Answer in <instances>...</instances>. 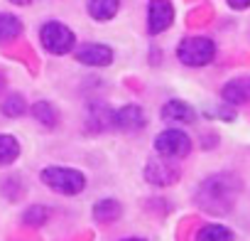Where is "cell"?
Here are the masks:
<instances>
[{
    "mask_svg": "<svg viewBox=\"0 0 250 241\" xmlns=\"http://www.w3.org/2000/svg\"><path fill=\"white\" fill-rule=\"evenodd\" d=\"M42 182L62 194H79L86 187V177L83 172L74 170V168H59V165H49L42 170Z\"/></svg>",
    "mask_w": 250,
    "mask_h": 241,
    "instance_id": "6da1fadb",
    "label": "cell"
},
{
    "mask_svg": "<svg viewBox=\"0 0 250 241\" xmlns=\"http://www.w3.org/2000/svg\"><path fill=\"white\" fill-rule=\"evenodd\" d=\"M40 42H42V47H44L47 52H52V54H66V52L74 49L76 37H74V32H71L64 23L49 20V23H44L42 30H40Z\"/></svg>",
    "mask_w": 250,
    "mask_h": 241,
    "instance_id": "7a4b0ae2",
    "label": "cell"
},
{
    "mask_svg": "<svg viewBox=\"0 0 250 241\" xmlns=\"http://www.w3.org/2000/svg\"><path fill=\"white\" fill-rule=\"evenodd\" d=\"M177 57L187 67H204V64H208L216 57V47H213V42L208 37H187L179 45Z\"/></svg>",
    "mask_w": 250,
    "mask_h": 241,
    "instance_id": "3957f363",
    "label": "cell"
},
{
    "mask_svg": "<svg viewBox=\"0 0 250 241\" xmlns=\"http://www.w3.org/2000/svg\"><path fill=\"white\" fill-rule=\"evenodd\" d=\"M155 150L165 158V160H174V158H184L191 150V141L184 131H162L155 138Z\"/></svg>",
    "mask_w": 250,
    "mask_h": 241,
    "instance_id": "277c9868",
    "label": "cell"
},
{
    "mask_svg": "<svg viewBox=\"0 0 250 241\" xmlns=\"http://www.w3.org/2000/svg\"><path fill=\"white\" fill-rule=\"evenodd\" d=\"M76 59L81 64H88V67H105V64L113 62V49L105 47V45L88 42V45H81L76 49Z\"/></svg>",
    "mask_w": 250,
    "mask_h": 241,
    "instance_id": "5b68a950",
    "label": "cell"
},
{
    "mask_svg": "<svg viewBox=\"0 0 250 241\" xmlns=\"http://www.w3.org/2000/svg\"><path fill=\"white\" fill-rule=\"evenodd\" d=\"M110 126L123 128V131H138L145 126V113L140 106H123L118 111H113V120Z\"/></svg>",
    "mask_w": 250,
    "mask_h": 241,
    "instance_id": "8992f818",
    "label": "cell"
},
{
    "mask_svg": "<svg viewBox=\"0 0 250 241\" xmlns=\"http://www.w3.org/2000/svg\"><path fill=\"white\" fill-rule=\"evenodd\" d=\"M172 23H174V8H172L169 3H162V0H157V3H150L147 27H150V32H152V35L165 32Z\"/></svg>",
    "mask_w": 250,
    "mask_h": 241,
    "instance_id": "52a82bcc",
    "label": "cell"
},
{
    "mask_svg": "<svg viewBox=\"0 0 250 241\" xmlns=\"http://www.w3.org/2000/svg\"><path fill=\"white\" fill-rule=\"evenodd\" d=\"M223 98L228 103H248L250 101V76H238L223 86Z\"/></svg>",
    "mask_w": 250,
    "mask_h": 241,
    "instance_id": "ba28073f",
    "label": "cell"
},
{
    "mask_svg": "<svg viewBox=\"0 0 250 241\" xmlns=\"http://www.w3.org/2000/svg\"><path fill=\"white\" fill-rule=\"evenodd\" d=\"M145 177H147L152 185H172V182L179 177V172H177V168H172V165L157 160V163H150V165H147Z\"/></svg>",
    "mask_w": 250,
    "mask_h": 241,
    "instance_id": "9c48e42d",
    "label": "cell"
},
{
    "mask_svg": "<svg viewBox=\"0 0 250 241\" xmlns=\"http://www.w3.org/2000/svg\"><path fill=\"white\" fill-rule=\"evenodd\" d=\"M162 116L167 120H182V123H191V120L196 118L194 108L184 101H167L165 108H162Z\"/></svg>",
    "mask_w": 250,
    "mask_h": 241,
    "instance_id": "30bf717a",
    "label": "cell"
},
{
    "mask_svg": "<svg viewBox=\"0 0 250 241\" xmlns=\"http://www.w3.org/2000/svg\"><path fill=\"white\" fill-rule=\"evenodd\" d=\"M22 32V23L13 13H0V45L15 40Z\"/></svg>",
    "mask_w": 250,
    "mask_h": 241,
    "instance_id": "8fae6325",
    "label": "cell"
},
{
    "mask_svg": "<svg viewBox=\"0 0 250 241\" xmlns=\"http://www.w3.org/2000/svg\"><path fill=\"white\" fill-rule=\"evenodd\" d=\"M20 155V143L13 136H0V168L15 163Z\"/></svg>",
    "mask_w": 250,
    "mask_h": 241,
    "instance_id": "7c38bea8",
    "label": "cell"
},
{
    "mask_svg": "<svg viewBox=\"0 0 250 241\" xmlns=\"http://www.w3.org/2000/svg\"><path fill=\"white\" fill-rule=\"evenodd\" d=\"M196 241H233V231L221 226V224H206L199 231Z\"/></svg>",
    "mask_w": 250,
    "mask_h": 241,
    "instance_id": "4fadbf2b",
    "label": "cell"
},
{
    "mask_svg": "<svg viewBox=\"0 0 250 241\" xmlns=\"http://www.w3.org/2000/svg\"><path fill=\"white\" fill-rule=\"evenodd\" d=\"M88 13L93 20H110L118 13V3L115 0H96V3H88Z\"/></svg>",
    "mask_w": 250,
    "mask_h": 241,
    "instance_id": "5bb4252c",
    "label": "cell"
},
{
    "mask_svg": "<svg viewBox=\"0 0 250 241\" xmlns=\"http://www.w3.org/2000/svg\"><path fill=\"white\" fill-rule=\"evenodd\" d=\"M32 116L40 120L42 126H47V128H54V126H57V111H54V106L47 103V101H37V103L32 106Z\"/></svg>",
    "mask_w": 250,
    "mask_h": 241,
    "instance_id": "9a60e30c",
    "label": "cell"
},
{
    "mask_svg": "<svg viewBox=\"0 0 250 241\" xmlns=\"http://www.w3.org/2000/svg\"><path fill=\"white\" fill-rule=\"evenodd\" d=\"M93 217L98 221H113V219L120 217V204L113 202V199H103V202H98L93 207Z\"/></svg>",
    "mask_w": 250,
    "mask_h": 241,
    "instance_id": "2e32d148",
    "label": "cell"
},
{
    "mask_svg": "<svg viewBox=\"0 0 250 241\" xmlns=\"http://www.w3.org/2000/svg\"><path fill=\"white\" fill-rule=\"evenodd\" d=\"M25 111H27V103H25V98H22L20 94H10V96L3 101V113L10 116V118H18V116H22Z\"/></svg>",
    "mask_w": 250,
    "mask_h": 241,
    "instance_id": "e0dca14e",
    "label": "cell"
},
{
    "mask_svg": "<svg viewBox=\"0 0 250 241\" xmlns=\"http://www.w3.org/2000/svg\"><path fill=\"white\" fill-rule=\"evenodd\" d=\"M47 217H49L47 207H30V209L22 214V221L30 224V226H42V224L47 221Z\"/></svg>",
    "mask_w": 250,
    "mask_h": 241,
    "instance_id": "ac0fdd59",
    "label": "cell"
},
{
    "mask_svg": "<svg viewBox=\"0 0 250 241\" xmlns=\"http://www.w3.org/2000/svg\"><path fill=\"white\" fill-rule=\"evenodd\" d=\"M228 5H230L233 10H245V8H248L250 3H245V0H243V3H238V0H230V3H228Z\"/></svg>",
    "mask_w": 250,
    "mask_h": 241,
    "instance_id": "d6986e66",
    "label": "cell"
},
{
    "mask_svg": "<svg viewBox=\"0 0 250 241\" xmlns=\"http://www.w3.org/2000/svg\"><path fill=\"white\" fill-rule=\"evenodd\" d=\"M3 86H5V74L0 72V89H3Z\"/></svg>",
    "mask_w": 250,
    "mask_h": 241,
    "instance_id": "ffe728a7",
    "label": "cell"
},
{
    "mask_svg": "<svg viewBox=\"0 0 250 241\" xmlns=\"http://www.w3.org/2000/svg\"><path fill=\"white\" fill-rule=\"evenodd\" d=\"M123 241H145V239H135V236H133V239H123Z\"/></svg>",
    "mask_w": 250,
    "mask_h": 241,
    "instance_id": "44dd1931",
    "label": "cell"
}]
</instances>
